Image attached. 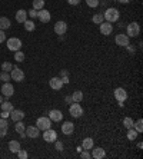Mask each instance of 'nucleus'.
I'll list each match as a JSON object with an SVG mask.
<instances>
[{
	"label": "nucleus",
	"mask_w": 143,
	"mask_h": 159,
	"mask_svg": "<svg viewBox=\"0 0 143 159\" xmlns=\"http://www.w3.org/2000/svg\"><path fill=\"white\" fill-rule=\"evenodd\" d=\"M1 102H3V96H0V103H1Z\"/></svg>",
	"instance_id": "obj_52"
},
{
	"label": "nucleus",
	"mask_w": 143,
	"mask_h": 159,
	"mask_svg": "<svg viewBox=\"0 0 143 159\" xmlns=\"http://www.w3.org/2000/svg\"><path fill=\"white\" fill-rule=\"evenodd\" d=\"M23 25H25V29H26L27 32H33V30L36 29V25H34L33 19H32V20H26V22H25Z\"/></svg>",
	"instance_id": "obj_27"
},
{
	"label": "nucleus",
	"mask_w": 143,
	"mask_h": 159,
	"mask_svg": "<svg viewBox=\"0 0 143 159\" xmlns=\"http://www.w3.org/2000/svg\"><path fill=\"white\" fill-rule=\"evenodd\" d=\"M9 149L13 153H17V151L20 149V142H17V140H10V142H9Z\"/></svg>",
	"instance_id": "obj_24"
},
{
	"label": "nucleus",
	"mask_w": 143,
	"mask_h": 159,
	"mask_svg": "<svg viewBox=\"0 0 143 159\" xmlns=\"http://www.w3.org/2000/svg\"><path fill=\"white\" fill-rule=\"evenodd\" d=\"M115 42H116L117 46H122V47H126L127 45H130V40H129V36L127 34H116V37H115Z\"/></svg>",
	"instance_id": "obj_10"
},
{
	"label": "nucleus",
	"mask_w": 143,
	"mask_h": 159,
	"mask_svg": "<svg viewBox=\"0 0 143 159\" xmlns=\"http://www.w3.org/2000/svg\"><path fill=\"white\" fill-rule=\"evenodd\" d=\"M133 119L132 118H124L123 119V126L126 128V129H130V128H133Z\"/></svg>",
	"instance_id": "obj_33"
},
{
	"label": "nucleus",
	"mask_w": 143,
	"mask_h": 159,
	"mask_svg": "<svg viewBox=\"0 0 143 159\" xmlns=\"http://www.w3.org/2000/svg\"><path fill=\"white\" fill-rule=\"evenodd\" d=\"M10 20L7 19V17H0V30H6L10 27Z\"/></svg>",
	"instance_id": "obj_25"
},
{
	"label": "nucleus",
	"mask_w": 143,
	"mask_h": 159,
	"mask_svg": "<svg viewBox=\"0 0 143 159\" xmlns=\"http://www.w3.org/2000/svg\"><path fill=\"white\" fill-rule=\"evenodd\" d=\"M66 30H67V25H66V22H63V20H59L57 23L54 25V33L59 34V36L65 34Z\"/></svg>",
	"instance_id": "obj_12"
},
{
	"label": "nucleus",
	"mask_w": 143,
	"mask_h": 159,
	"mask_svg": "<svg viewBox=\"0 0 143 159\" xmlns=\"http://www.w3.org/2000/svg\"><path fill=\"white\" fill-rule=\"evenodd\" d=\"M16 20L19 22V23H25L27 20V12L26 10H23V9H20L16 12Z\"/></svg>",
	"instance_id": "obj_21"
},
{
	"label": "nucleus",
	"mask_w": 143,
	"mask_h": 159,
	"mask_svg": "<svg viewBox=\"0 0 143 159\" xmlns=\"http://www.w3.org/2000/svg\"><path fill=\"white\" fill-rule=\"evenodd\" d=\"M65 76H69V70L67 69H62L60 70V78H65Z\"/></svg>",
	"instance_id": "obj_42"
},
{
	"label": "nucleus",
	"mask_w": 143,
	"mask_h": 159,
	"mask_svg": "<svg viewBox=\"0 0 143 159\" xmlns=\"http://www.w3.org/2000/svg\"><path fill=\"white\" fill-rule=\"evenodd\" d=\"M137 138V131L135 129V128H130V129H127V139L129 140H135Z\"/></svg>",
	"instance_id": "obj_28"
},
{
	"label": "nucleus",
	"mask_w": 143,
	"mask_h": 159,
	"mask_svg": "<svg viewBox=\"0 0 143 159\" xmlns=\"http://www.w3.org/2000/svg\"><path fill=\"white\" fill-rule=\"evenodd\" d=\"M1 92H3V96H6V98L13 96V93H14L13 85H12V83H9V82H6V83L1 86Z\"/></svg>",
	"instance_id": "obj_14"
},
{
	"label": "nucleus",
	"mask_w": 143,
	"mask_h": 159,
	"mask_svg": "<svg viewBox=\"0 0 143 159\" xmlns=\"http://www.w3.org/2000/svg\"><path fill=\"white\" fill-rule=\"evenodd\" d=\"M49 85H50V87H52L53 90H60L65 83H63V80H62L60 76H54V78H52V79L49 80Z\"/></svg>",
	"instance_id": "obj_11"
},
{
	"label": "nucleus",
	"mask_w": 143,
	"mask_h": 159,
	"mask_svg": "<svg viewBox=\"0 0 143 159\" xmlns=\"http://www.w3.org/2000/svg\"><path fill=\"white\" fill-rule=\"evenodd\" d=\"M10 79H12V78H10L9 72H1V75H0V80H3V82H9Z\"/></svg>",
	"instance_id": "obj_37"
},
{
	"label": "nucleus",
	"mask_w": 143,
	"mask_h": 159,
	"mask_svg": "<svg viewBox=\"0 0 143 159\" xmlns=\"http://www.w3.org/2000/svg\"><path fill=\"white\" fill-rule=\"evenodd\" d=\"M43 139H45L46 142H54V140L57 139V133H56L54 129L49 128V129L43 131Z\"/></svg>",
	"instance_id": "obj_9"
},
{
	"label": "nucleus",
	"mask_w": 143,
	"mask_h": 159,
	"mask_svg": "<svg viewBox=\"0 0 143 159\" xmlns=\"http://www.w3.org/2000/svg\"><path fill=\"white\" fill-rule=\"evenodd\" d=\"M7 129H9V123L4 118L0 119V138H4L7 135Z\"/></svg>",
	"instance_id": "obj_20"
},
{
	"label": "nucleus",
	"mask_w": 143,
	"mask_h": 159,
	"mask_svg": "<svg viewBox=\"0 0 143 159\" xmlns=\"http://www.w3.org/2000/svg\"><path fill=\"white\" fill-rule=\"evenodd\" d=\"M80 158H82V159H90L92 155H90L89 151H85V149H83V151L80 152Z\"/></svg>",
	"instance_id": "obj_39"
},
{
	"label": "nucleus",
	"mask_w": 143,
	"mask_h": 159,
	"mask_svg": "<svg viewBox=\"0 0 143 159\" xmlns=\"http://www.w3.org/2000/svg\"><path fill=\"white\" fill-rule=\"evenodd\" d=\"M126 47H127V50H129L130 53H135V49H133V47L130 46V45H127V46H126Z\"/></svg>",
	"instance_id": "obj_49"
},
{
	"label": "nucleus",
	"mask_w": 143,
	"mask_h": 159,
	"mask_svg": "<svg viewBox=\"0 0 143 159\" xmlns=\"http://www.w3.org/2000/svg\"><path fill=\"white\" fill-rule=\"evenodd\" d=\"M9 115H10V112H4V110H1V113H0V116H1V118H4V119L9 118Z\"/></svg>",
	"instance_id": "obj_45"
},
{
	"label": "nucleus",
	"mask_w": 143,
	"mask_h": 159,
	"mask_svg": "<svg viewBox=\"0 0 143 159\" xmlns=\"http://www.w3.org/2000/svg\"><path fill=\"white\" fill-rule=\"evenodd\" d=\"M37 19H39L42 23H49V22H50V19H52L50 12H47V10H45V9L37 10Z\"/></svg>",
	"instance_id": "obj_13"
},
{
	"label": "nucleus",
	"mask_w": 143,
	"mask_h": 159,
	"mask_svg": "<svg viewBox=\"0 0 143 159\" xmlns=\"http://www.w3.org/2000/svg\"><path fill=\"white\" fill-rule=\"evenodd\" d=\"M17 156H19L20 159H26L29 155H27V152L25 151V149H22V148H20L19 151H17Z\"/></svg>",
	"instance_id": "obj_38"
},
{
	"label": "nucleus",
	"mask_w": 143,
	"mask_h": 159,
	"mask_svg": "<svg viewBox=\"0 0 143 159\" xmlns=\"http://www.w3.org/2000/svg\"><path fill=\"white\" fill-rule=\"evenodd\" d=\"M4 40H6V33H4V30H0V43Z\"/></svg>",
	"instance_id": "obj_43"
},
{
	"label": "nucleus",
	"mask_w": 143,
	"mask_h": 159,
	"mask_svg": "<svg viewBox=\"0 0 143 159\" xmlns=\"http://www.w3.org/2000/svg\"><path fill=\"white\" fill-rule=\"evenodd\" d=\"M137 148H139V149H142V148H143V143H142V142H139V143H137Z\"/></svg>",
	"instance_id": "obj_50"
},
{
	"label": "nucleus",
	"mask_w": 143,
	"mask_h": 159,
	"mask_svg": "<svg viewBox=\"0 0 143 159\" xmlns=\"http://www.w3.org/2000/svg\"><path fill=\"white\" fill-rule=\"evenodd\" d=\"M7 47L12 52H17V50H20V47H22V40L19 37H10V39L7 40Z\"/></svg>",
	"instance_id": "obj_5"
},
{
	"label": "nucleus",
	"mask_w": 143,
	"mask_h": 159,
	"mask_svg": "<svg viewBox=\"0 0 143 159\" xmlns=\"http://www.w3.org/2000/svg\"><path fill=\"white\" fill-rule=\"evenodd\" d=\"M14 59L17 60V62H23V60H25V54H23V52L17 50V52L14 53Z\"/></svg>",
	"instance_id": "obj_36"
},
{
	"label": "nucleus",
	"mask_w": 143,
	"mask_h": 159,
	"mask_svg": "<svg viewBox=\"0 0 143 159\" xmlns=\"http://www.w3.org/2000/svg\"><path fill=\"white\" fill-rule=\"evenodd\" d=\"M133 128L137 131V133L143 132V120L142 119H137L136 123H133Z\"/></svg>",
	"instance_id": "obj_32"
},
{
	"label": "nucleus",
	"mask_w": 143,
	"mask_h": 159,
	"mask_svg": "<svg viewBox=\"0 0 143 159\" xmlns=\"http://www.w3.org/2000/svg\"><path fill=\"white\" fill-rule=\"evenodd\" d=\"M62 80H63V83H69V76H65V78H62Z\"/></svg>",
	"instance_id": "obj_48"
},
{
	"label": "nucleus",
	"mask_w": 143,
	"mask_h": 159,
	"mask_svg": "<svg viewBox=\"0 0 143 159\" xmlns=\"http://www.w3.org/2000/svg\"><path fill=\"white\" fill-rule=\"evenodd\" d=\"M49 119L52 120V122H60V120L63 119V115H62V112L59 109H53V110L49 112Z\"/></svg>",
	"instance_id": "obj_16"
},
{
	"label": "nucleus",
	"mask_w": 143,
	"mask_h": 159,
	"mask_svg": "<svg viewBox=\"0 0 143 159\" xmlns=\"http://www.w3.org/2000/svg\"><path fill=\"white\" fill-rule=\"evenodd\" d=\"M66 103H73V99H72V96H66Z\"/></svg>",
	"instance_id": "obj_46"
},
{
	"label": "nucleus",
	"mask_w": 143,
	"mask_h": 159,
	"mask_svg": "<svg viewBox=\"0 0 143 159\" xmlns=\"http://www.w3.org/2000/svg\"><path fill=\"white\" fill-rule=\"evenodd\" d=\"M67 3H69V4H72V6H76V4H79V3H80V0H67Z\"/></svg>",
	"instance_id": "obj_44"
},
{
	"label": "nucleus",
	"mask_w": 143,
	"mask_h": 159,
	"mask_svg": "<svg viewBox=\"0 0 143 159\" xmlns=\"http://www.w3.org/2000/svg\"><path fill=\"white\" fill-rule=\"evenodd\" d=\"M82 151H83V148H82V146H77V152L80 153V152H82Z\"/></svg>",
	"instance_id": "obj_51"
},
{
	"label": "nucleus",
	"mask_w": 143,
	"mask_h": 159,
	"mask_svg": "<svg viewBox=\"0 0 143 159\" xmlns=\"http://www.w3.org/2000/svg\"><path fill=\"white\" fill-rule=\"evenodd\" d=\"M92 149H93V152L90 153L92 158H95V159H103L104 156H106V152H104L103 148H100V146H99V148H95V146H93Z\"/></svg>",
	"instance_id": "obj_17"
},
{
	"label": "nucleus",
	"mask_w": 143,
	"mask_h": 159,
	"mask_svg": "<svg viewBox=\"0 0 143 159\" xmlns=\"http://www.w3.org/2000/svg\"><path fill=\"white\" fill-rule=\"evenodd\" d=\"M36 126L39 128L40 131H46V129H49L52 126V120L49 118H46V116H42V118L36 120Z\"/></svg>",
	"instance_id": "obj_6"
},
{
	"label": "nucleus",
	"mask_w": 143,
	"mask_h": 159,
	"mask_svg": "<svg viewBox=\"0 0 143 159\" xmlns=\"http://www.w3.org/2000/svg\"><path fill=\"white\" fill-rule=\"evenodd\" d=\"M119 16H120V14H119V10H117L116 7H109L103 14L104 20H107L109 23H115V22H117V20H119Z\"/></svg>",
	"instance_id": "obj_1"
},
{
	"label": "nucleus",
	"mask_w": 143,
	"mask_h": 159,
	"mask_svg": "<svg viewBox=\"0 0 143 159\" xmlns=\"http://www.w3.org/2000/svg\"><path fill=\"white\" fill-rule=\"evenodd\" d=\"M117 1H119L120 4H127V3H129L130 0H117Z\"/></svg>",
	"instance_id": "obj_47"
},
{
	"label": "nucleus",
	"mask_w": 143,
	"mask_h": 159,
	"mask_svg": "<svg viewBox=\"0 0 143 159\" xmlns=\"http://www.w3.org/2000/svg\"><path fill=\"white\" fill-rule=\"evenodd\" d=\"M10 78L16 82H23L25 80V72L19 69L17 66H13V69L10 70Z\"/></svg>",
	"instance_id": "obj_4"
},
{
	"label": "nucleus",
	"mask_w": 143,
	"mask_h": 159,
	"mask_svg": "<svg viewBox=\"0 0 143 159\" xmlns=\"http://www.w3.org/2000/svg\"><path fill=\"white\" fill-rule=\"evenodd\" d=\"M74 131V125L72 123V122H65L63 125H62V132L63 135H72Z\"/></svg>",
	"instance_id": "obj_19"
},
{
	"label": "nucleus",
	"mask_w": 143,
	"mask_h": 159,
	"mask_svg": "<svg viewBox=\"0 0 143 159\" xmlns=\"http://www.w3.org/2000/svg\"><path fill=\"white\" fill-rule=\"evenodd\" d=\"M13 69V65L10 63V62H4V63H1V70L3 72H10Z\"/></svg>",
	"instance_id": "obj_34"
},
{
	"label": "nucleus",
	"mask_w": 143,
	"mask_h": 159,
	"mask_svg": "<svg viewBox=\"0 0 143 159\" xmlns=\"http://www.w3.org/2000/svg\"><path fill=\"white\" fill-rule=\"evenodd\" d=\"M13 109H14V107H13V105H12L10 102H4V100H3V102L0 103V110H4V112H12Z\"/></svg>",
	"instance_id": "obj_23"
},
{
	"label": "nucleus",
	"mask_w": 143,
	"mask_h": 159,
	"mask_svg": "<svg viewBox=\"0 0 143 159\" xmlns=\"http://www.w3.org/2000/svg\"><path fill=\"white\" fill-rule=\"evenodd\" d=\"M33 9H36V10L45 9V0H33Z\"/></svg>",
	"instance_id": "obj_29"
},
{
	"label": "nucleus",
	"mask_w": 143,
	"mask_h": 159,
	"mask_svg": "<svg viewBox=\"0 0 143 159\" xmlns=\"http://www.w3.org/2000/svg\"><path fill=\"white\" fill-rule=\"evenodd\" d=\"M126 34L129 36V37H137L139 34H140V26H139V23L136 22H132L127 25V29H126Z\"/></svg>",
	"instance_id": "obj_2"
},
{
	"label": "nucleus",
	"mask_w": 143,
	"mask_h": 159,
	"mask_svg": "<svg viewBox=\"0 0 143 159\" xmlns=\"http://www.w3.org/2000/svg\"><path fill=\"white\" fill-rule=\"evenodd\" d=\"M10 118H12V120H14V122L23 120V118H25V112L20 110V109H13V110L10 112Z\"/></svg>",
	"instance_id": "obj_18"
},
{
	"label": "nucleus",
	"mask_w": 143,
	"mask_h": 159,
	"mask_svg": "<svg viewBox=\"0 0 143 159\" xmlns=\"http://www.w3.org/2000/svg\"><path fill=\"white\" fill-rule=\"evenodd\" d=\"M54 142H56V151H59V152H62V151H63V143H62V142H60V140H54Z\"/></svg>",
	"instance_id": "obj_41"
},
{
	"label": "nucleus",
	"mask_w": 143,
	"mask_h": 159,
	"mask_svg": "<svg viewBox=\"0 0 143 159\" xmlns=\"http://www.w3.org/2000/svg\"><path fill=\"white\" fill-rule=\"evenodd\" d=\"M72 99H73V102H82L83 100V92H80V90H76V92H73V95H72Z\"/></svg>",
	"instance_id": "obj_26"
},
{
	"label": "nucleus",
	"mask_w": 143,
	"mask_h": 159,
	"mask_svg": "<svg viewBox=\"0 0 143 159\" xmlns=\"http://www.w3.org/2000/svg\"><path fill=\"white\" fill-rule=\"evenodd\" d=\"M14 129H16V132L17 133H22V132H25V123L22 122V120H19V122H16V125H14Z\"/></svg>",
	"instance_id": "obj_31"
},
{
	"label": "nucleus",
	"mask_w": 143,
	"mask_h": 159,
	"mask_svg": "<svg viewBox=\"0 0 143 159\" xmlns=\"http://www.w3.org/2000/svg\"><path fill=\"white\" fill-rule=\"evenodd\" d=\"M92 20H93V23L100 25V23H103V22H104V17H103V14H102V13H98V14H93Z\"/></svg>",
	"instance_id": "obj_30"
},
{
	"label": "nucleus",
	"mask_w": 143,
	"mask_h": 159,
	"mask_svg": "<svg viewBox=\"0 0 143 159\" xmlns=\"http://www.w3.org/2000/svg\"><path fill=\"white\" fill-rule=\"evenodd\" d=\"M113 95H115V98H116L117 102H123L124 103L126 99H127V92H126V89H123V87H116Z\"/></svg>",
	"instance_id": "obj_7"
},
{
	"label": "nucleus",
	"mask_w": 143,
	"mask_h": 159,
	"mask_svg": "<svg viewBox=\"0 0 143 159\" xmlns=\"http://www.w3.org/2000/svg\"><path fill=\"white\" fill-rule=\"evenodd\" d=\"M112 32H113V26H112V23H109V22H106V23H100V33L104 34V36H109V34H112Z\"/></svg>",
	"instance_id": "obj_15"
},
{
	"label": "nucleus",
	"mask_w": 143,
	"mask_h": 159,
	"mask_svg": "<svg viewBox=\"0 0 143 159\" xmlns=\"http://www.w3.org/2000/svg\"><path fill=\"white\" fill-rule=\"evenodd\" d=\"M27 14H29L32 19H34V17H37V10H36V9H30V10L27 12Z\"/></svg>",
	"instance_id": "obj_40"
},
{
	"label": "nucleus",
	"mask_w": 143,
	"mask_h": 159,
	"mask_svg": "<svg viewBox=\"0 0 143 159\" xmlns=\"http://www.w3.org/2000/svg\"><path fill=\"white\" fill-rule=\"evenodd\" d=\"M0 113H1V110H0Z\"/></svg>",
	"instance_id": "obj_53"
},
{
	"label": "nucleus",
	"mask_w": 143,
	"mask_h": 159,
	"mask_svg": "<svg viewBox=\"0 0 143 159\" xmlns=\"http://www.w3.org/2000/svg\"><path fill=\"white\" fill-rule=\"evenodd\" d=\"M93 146H95V140L92 139V138H85L83 142H82V148H83L85 151H90Z\"/></svg>",
	"instance_id": "obj_22"
},
{
	"label": "nucleus",
	"mask_w": 143,
	"mask_h": 159,
	"mask_svg": "<svg viewBox=\"0 0 143 159\" xmlns=\"http://www.w3.org/2000/svg\"><path fill=\"white\" fill-rule=\"evenodd\" d=\"M99 0H86V4L89 7H92V9H95V7H98L99 6Z\"/></svg>",
	"instance_id": "obj_35"
},
{
	"label": "nucleus",
	"mask_w": 143,
	"mask_h": 159,
	"mask_svg": "<svg viewBox=\"0 0 143 159\" xmlns=\"http://www.w3.org/2000/svg\"><path fill=\"white\" fill-rule=\"evenodd\" d=\"M25 133H26V138L36 139V138H39L40 129L37 128V126H27L26 129H25Z\"/></svg>",
	"instance_id": "obj_8"
},
{
	"label": "nucleus",
	"mask_w": 143,
	"mask_h": 159,
	"mask_svg": "<svg viewBox=\"0 0 143 159\" xmlns=\"http://www.w3.org/2000/svg\"><path fill=\"white\" fill-rule=\"evenodd\" d=\"M69 113H70L73 118H80L82 115H83V107L79 105L77 102H73L69 107Z\"/></svg>",
	"instance_id": "obj_3"
}]
</instances>
